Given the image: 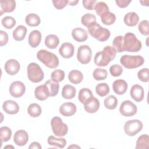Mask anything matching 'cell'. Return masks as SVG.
<instances>
[{
  "label": "cell",
  "instance_id": "obj_1",
  "mask_svg": "<svg viewBox=\"0 0 149 149\" xmlns=\"http://www.w3.org/2000/svg\"><path fill=\"white\" fill-rule=\"evenodd\" d=\"M116 52L110 45L105 47L102 51L97 52L94 58V63L98 66H106L115 58Z\"/></svg>",
  "mask_w": 149,
  "mask_h": 149
},
{
  "label": "cell",
  "instance_id": "obj_2",
  "mask_svg": "<svg viewBox=\"0 0 149 149\" xmlns=\"http://www.w3.org/2000/svg\"><path fill=\"white\" fill-rule=\"evenodd\" d=\"M89 34L94 38L101 42L107 41L111 36L110 31L101 27L97 22H93L87 26Z\"/></svg>",
  "mask_w": 149,
  "mask_h": 149
},
{
  "label": "cell",
  "instance_id": "obj_3",
  "mask_svg": "<svg viewBox=\"0 0 149 149\" xmlns=\"http://www.w3.org/2000/svg\"><path fill=\"white\" fill-rule=\"evenodd\" d=\"M142 47L141 41L132 33H127L125 34L123 40V51L136 52L139 51Z\"/></svg>",
  "mask_w": 149,
  "mask_h": 149
},
{
  "label": "cell",
  "instance_id": "obj_4",
  "mask_svg": "<svg viewBox=\"0 0 149 149\" xmlns=\"http://www.w3.org/2000/svg\"><path fill=\"white\" fill-rule=\"evenodd\" d=\"M38 59L47 67L55 69L59 65V62L58 56L52 52L45 49H40L37 54Z\"/></svg>",
  "mask_w": 149,
  "mask_h": 149
},
{
  "label": "cell",
  "instance_id": "obj_5",
  "mask_svg": "<svg viewBox=\"0 0 149 149\" xmlns=\"http://www.w3.org/2000/svg\"><path fill=\"white\" fill-rule=\"evenodd\" d=\"M121 65L127 69L137 68L144 63V59L140 55H123L120 59Z\"/></svg>",
  "mask_w": 149,
  "mask_h": 149
},
{
  "label": "cell",
  "instance_id": "obj_6",
  "mask_svg": "<svg viewBox=\"0 0 149 149\" xmlns=\"http://www.w3.org/2000/svg\"><path fill=\"white\" fill-rule=\"evenodd\" d=\"M27 77L30 81L33 83L41 81L44 77V74L41 67L35 62L29 64L27 68Z\"/></svg>",
  "mask_w": 149,
  "mask_h": 149
},
{
  "label": "cell",
  "instance_id": "obj_7",
  "mask_svg": "<svg viewBox=\"0 0 149 149\" xmlns=\"http://www.w3.org/2000/svg\"><path fill=\"white\" fill-rule=\"evenodd\" d=\"M51 126L53 133L58 137L64 136L68 133V125L64 123L62 119L58 116H55L51 119Z\"/></svg>",
  "mask_w": 149,
  "mask_h": 149
},
{
  "label": "cell",
  "instance_id": "obj_8",
  "mask_svg": "<svg viewBox=\"0 0 149 149\" xmlns=\"http://www.w3.org/2000/svg\"><path fill=\"white\" fill-rule=\"evenodd\" d=\"M143 124L139 119L127 120L124 125V132L129 136H134L143 129Z\"/></svg>",
  "mask_w": 149,
  "mask_h": 149
},
{
  "label": "cell",
  "instance_id": "obj_9",
  "mask_svg": "<svg viewBox=\"0 0 149 149\" xmlns=\"http://www.w3.org/2000/svg\"><path fill=\"white\" fill-rule=\"evenodd\" d=\"M92 58V51L87 45H80L77 49V59L78 61L83 65L90 63Z\"/></svg>",
  "mask_w": 149,
  "mask_h": 149
},
{
  "label": "cell",
  "instance_id": "obj_10",
  "mask_svg": "<svg viewBox=\"0 0 149 149\" xmlns=\"http://www.w3.org/2000/svg\"><path fill=\"white\" fill-rule=\"evenodd\" d=\"M137 112V106L130 100L123 101L119 107L120 113L126 117L133 116L136 114Z\"/></svg>",
  "mask_w": 149,
  "mask_h": 149
},
{
  "label": "cell",
  "instance_id": "obj_11",
  "mask_svg": "<svg viewBox=\"0 0 149 149\" xmlns=\"http://www.w3.org/2000/svg\"><path fill=\"white\" fill-rule=\"evenodd\" d=\"M25 85L20 81H13L9 87V93L15 98H19L22 97L25 93Z\"/></svg>",
  "mask_w": 149,
  "mask_h": 149
},
{
  "label": "cell",
  "instance_id": "obj_12",
  "mask_svg": "<svg viewBox=\"0 0 149 149\" xmlns=\"http://www.w3.org/2000/svg\"><path fill=\"white\" fill-rule=\"evenodd\" d=\"M20 65L19 62L14 59L8 60L5 62L4 66L6 72L10 76H13L17 74L20 70Z\"/></svg>",
  "mask_w": 149,
  "mask_h": 149
},
{
  "label": "cell",
  "instance_id": "obj_13",
  "mask_svg": "<svg viewBox=\"0 0 149 149\" xmlns=\"http://www.w3.org/2000/svg\"><path fill=\"white\" fill-rule=\"evenodd\" d=\"M60 113L64 116H72L75 114L77 111L76 106L71 102H66L62 104L59 109Z\"/></svg>",
  "mask_w": 149,
  "mask_h": 149
},
{
  "label": "cell",
  "instance_id": "obj_14",
  "mask_svg": "<svg viewBox=\"0 0 149 149\" xmlns=\"http://www.w3.org/2000/svg\"><path fill=\"white\" fill-rule=\"evenodd\" d=\"M130 94L131 97L136 102H141L144 97V90L139 84H134L132 86Z\"/></svg>",
  "mask_w": 149,
  "mask_h": 149
},
{
  "label": "cell",
  "instance_id": "obj_15",
  "mask_svg": "<svg viewBox=\"0 0 149 149\" xmlns=\"http://www.w3.org/2000/svg\"><path fill=\"white\" fill-rule=\"evenodd\" d=\"M74 47L72 43L64 42L59 49V53L61 56L64 58H72L74 55Z\"/></svg>",
  "mask_w": 149,
  "mask_h": 149
},
{
  "label": "cell",
  "instance_id": "obj_16",
  "mask_svg": "<svg viewBox=\"0 0 149 149\" xmlns=\"http://www.w3.org/2000/svg\"><path fill=\"white\" fill-rule=\"evenodd\" d=\"M13 141L17 146H23L29 141V134L24 130H19L14 134Z\"/></svg>",
  "mask_w": 149,
  "mask_h": 149
},
{
  "label": "cell",
  "instance_id": "obj_17",
  "mask_svg": "<svg viewBox=\"0 0 149 149\" xmlns=\"http://www.w3.org/2000/svg\"><path fill=\"white\" fill-rule=\"evenodd\" d=\"M84 110L90 113H95L100 108V103L99 100L94 96L88 100L84 104Z\"/></svg>",
  "mask_w": 149,
  "mask_h": 149
},
{
  "label": "cell",
  "instance_id": "obj_18",
  "mask_svg": "<svg viewBox=\"0 0 149 149\" xmlns=\"http://www.w3.org/2000/svg\"><path fill=\"white\" fill-rule=\"evenodd\" d=\"M3 110L8 114L15 115L18 113L20 108L18 104L13 100H6L2 104Z\"/></svg>",
  "mask_w": 149,
  "mask_h": 149
},
{
  "label": "cell",
  "instance_id": "obj_19",
  "mask_svg": "<svg viewBox=\"0 0 149 149\" xmlns=\"http://www.w3.org/2000/svg\"><path fill=\"white\" fill-rule=\"evenodd\" d=\"M127 83L122 79H118L113 81L112 84V88L113 91L118 95L124 94L127 90Z\"/></svg>",
  "mask_w": 149,
  "mask_h": 149
},
{
  "label": "cell",
  "instance_id": "obj_20",
  "mask_svg": "<svg viewBox=\"0 0 149 149\" xmlns=\"http://www.w3.org/2000/svg\"><path fill=\"white\" fill-rule=\"evenodd\" d=\"M36 98L40 101H44L49 97V91L47 86L44 84L37 86L34 91Z\"/></svg>",
  "mask_w": 149,
  "mask_h": 149
},
{
  "label": "cell",
  "instance_id": "obj_21",
  "mask_svg": "<svg viewBox=\"0 0 149 149\" xmlns=\"http://www.w3.org/2000/svg\"><path fill=\"white\" fill-rule=\"evenodd\" d=\"M72 36L73 38L77 42H84L87 40L88 33L87 31L81 27H76L72 30Z\"/></svg>",
  "mask_w": 149,
  "mask_h": 149
},
{
  "label": "cell",
  "instance_id": "obj_22",
  "mask_svg": "<svg viewBox=\"0 0 149 149\" xmlns=\"http://www.w3.org/2000/svg\"><path fill=\"white\" fill-rule=\"evenodd\" d=\"M29 44L32 48L38 47L41 41V33L39 30H34L31 31L29 36Z\"/></svg>",
  "mask_w": 149,
  "mask_h": 149
},
{
  "label": "cell",
  "instance_id": "obj_23",
  "mask_svg": "<svg viewBox=\"0 0 149 149\" xmlns=\"http://www.w3.org/2000/svg\"><path fill=\"white\" fill-rule=\"evenodd\" d=\"M123 21L127 26L133 27L137 24L139 21V16L136 12H130L125 15Z\"/></svg>",
  "mask_w": 149,
  "mask_h": 149
},
{
  "label": "cell",
  "instance_id": "obj_24",
  "mask_svg": "<svg viewBox=\"0 0 149 149\" xmlns=\"http://www.w3.org/2000/svg\"><path fill=\"white\" fill-rule=\"evenodd\" d=\"M27 33V28L23 25H19L13 30L12 36L15 40L21 41L23 40Z\"/></svg>",
  "mask_w": 149,
  "mask_h": 149
},
{
  "label": "cell",
  "instance_id": "obj_25",
  "mask_svg": "<svg viewBox=\"0 0 149 149\" xmlns=\"http://www.w3.org/2000/svg\"><path fill=\"white\" fill-rule=\"evenodd\" d=\"M1 7V15L2 12L9 13L13 12L16 8V1L14 0H2L0 2Z\"/></svg>",
  "mask_w": 149,
  "mask_h": 149
},
{
  "label": "cell",
  "instance_id": "obj_26",
  "mask_svg": "<svg viewBox=\"0 0 149 149\" xmlns=\"http://www.w3.org/2000/svg\"><path fill=\"white\" fill-rule=\"evenodd\" d=\"M76 93V90L75 87L70 84H66L64 86L62 90V96L65 99H72L73 98Z\"/></svg>",
  "mask_w": 149,
  "mask_h": 149
},
{
  "label": "cell",
  "instance_id": "obj_27",
  "mask_svg": "<svg viewBox=\"0 0 149 149\" xmlns=\"http://www.w3.org/2000/svg\"><path fill=\"white\" fill-rule=\"evenodd\" d=\"M68 79L73 84L80 83L83 79V73L78 70H72L68 74Z\"/></svg>",
  "mask_w": 149,
  "mask_h": 149
},
{
  "label": "cell",
  "instance_id": "obj_28",
  "mask_svg": "<svg viewBox=\"0 0 149 149\" xmlns=\"http://www.w3.org/2000/svg\"><path fill=\"white\" fill-rule=\"evenodd\" d=\"M59 43V39L55 34H49L45 38V45L49 49L56 48Z\"/></svg>",
  "mask_w": 149,
  "mask_h": 149
},
{
  "label": "cell",
  "instance_id": "obj_29",
  "mask_svg": "<svg viewBox=\"0 0 149 149\" xmlns=\"http://www.w3.org/2000/svg\"><path fill=\"white\" fill-rule=\"evenodd\" d=\"M47 142L49 145L63 148L66 144V140L64 138H56L53 136H49L48 137Z\"/></svg>",
  "mask_w": 149,
  "mask_h": 149
},
{
  "label": "cell",
  "instance_id": "obj_30",
  "mask_svg": "<svg viewBox=\"0 0 149 149\" xmlns=\"http://www.w3.org/2000/svg\"><path fill=\"white\" fill-rule=\"evenodd\" d=\"M149 148V137L147 134L139 136L136 141V149H148Z\"/></svg>",
  "mask_w": 149,
  "mask_h": 149
},
{
  "label": "cell",
  "instance_id": "obj_31",
  "mask_svg": "<svg viewBox=\"0 0 149 149\" xmlns=\"http://www.w3.org/2000/svg\"><path fill=\"white\" fill-rule=\"evenodd\" d=\"M26 23L31 27H36L40 24L41 19L39 16L36 13L28 14L25 18Z\"/></svg>",
  "mask_w": 149,
  "mask_h": 149
},
{
  "label": "cell",
  "instance_id": "obj_32",
  "mask_svg": "<svg viewBox=\"0 0 149 149\" xmlns=\"http://www.w3.org/2000/svg\"><path fill=\"white\" fill-rule=\"evenodd\" d=\"M48 87L49 91V97H54L58 94L59 84L58 82L53 80H48L44 83Z\"/></svg>",
  "mask_w": 149,
  "mask_h": 149
},
{
  "label": "cell",
  "instance_id": "obj_33",
  "mask_svg": "<svg viewBox=\"0 0 149 149\" xmlns=\"http://www.w3.org/2000/svg\"><path fill=\"white\" fill-rule=\"evenodd\" d=\"M93 97L92 91L90 89L88 88H83L79 91L78 99L82 104H84L88 100Z\"/></svg>",
  "mask_w": 149,
  "mask_h": 149
},
{
  "label": "cell",
  "instance_id": "obj_34",
  "mask_svg": "<svg viewBox=\"0 0 149 149\" xmlns=\"http://www.w3.org/2000/svg\"><path fill=\"white\" fill-rule=\"evenodd\" d=\"M100 17L102 23L108 26L113 24L116 20L115 15L109 11L105 12Z\"/></svg>",
  "mask_w": 149,
  "mask_h": 149
},
{
  "label": "cell",
  "instance_id": "obj_35",
  "mask_svg": "<svg viewBox=\"0 0 149 149\" xmlns=\"http://www.w3.org/2000/svg\"><path fill=\"white\" fill-rule=\"evenodd\" d=\"M41 108L40 105L36 103H32L29 105L27 108L28 114L33 118L38 117L41 114Z\"/></svg>",
  "mask_w": 149,
  "mask_h": 149
},
{
  "label": "cell",
  "instance_id": "obj_36",
  "mask_svg": "<svg viewBox=\"0 0 149 149\" xmlns=\"http://www.w3.org/2000/svg\"><path fill=\"white\" fill-rule=\"evenodd\" d=\"M104 104L106 108L110 110H113L115 109L117 107L118 101L117 98L115 96L113 95H110L105 98L104 101Z\"/></svg>",
  "mask_w": 149,
  "mask_h": 149
},
{
  "label": "cell",
  "instance_id": "obj_37",
  "mask_svg": "<svg viewBox=\"0 0 149 149\" xmlns=\"http://www.w3.org/2000/svg\"><path fill=\"white\" fill-rule=\"evenodd\" d=\"M95 92L100 97H105L109 93V87L106 83H99L95 87Z\"/></svg>",
  "mask_w": 149,
  "mask_h": 149
},
{
  "label": "cell",
  "instance_id": "obj_38",
  "mask_svg": "<svg viewBox=\"0 0 149 149\" xmlns=\"http://www.w3.org/2000/svg\"><path fill=\"white\" fill-rule=\"evenodd\" d=\"M12 136L11 129L7 126H2L0 128V137L1 140V143L6 142L9 141Z\"/></svg>",
  "mask_w": 149,
  "mask_h": 149
},
{
  "label": "cell",
  "instance_id": "obj_39",
  "mask_svg": "<svg viewBox=\"0 0 149 149\" xmlns=\"http://www.w3.org/2000/svg\"><path fill=\"white\" fill-rule=\"evenodd\" d=\"M93 76L95 80L100 81L106 79L108 76L107 70L101 68H96L93 73Z\"/></svg>",
  "mask_w": 149,
  "mask_h": 149
},
{
  "label": "cell",
  "instance_id": "obj_40",
  "mask_svg": "<svg viewBox=\"0 0 149 149\" xmlns=\"http://www.w3.org/2000/svg\"><path fill=\"white\" fill-rule=\"evenodd\" d=\"M123 37L122 36H116L113 39L112 42L113 48L115 49L116 52L120 53V52H123Z\"/></svg>",
  "mask_w": 149,
  "mask_h": 149
},
{
  "label": "cell",
  "instance_id": "obj_41",
  "mask_svg": "<svg viewBox=\"0 0 149 149\" xmlns=\"http://www.w3.org/2000/svg\"><path fill=\"white\" fill-rule=\"evenodd\" d=\"M96 16L92 13H86L81 18V24L87 27L93 22H96Z\"/></svg>",
  "mask_w": 149,
  "mask_h": 149
},
{
  "label": "cell",
  "instance_id": "obj_42",
  "mask_svg": "<svg viewBox=\"0 0 149 149\" xmlns=\"http://www.w3.org/2000/svg\"><path fill=\"white\" fill-rule=\"evenodd\" d=\"M94 9L97 15L101 16L105 12L109 11V7L104 2H98L95 5Z\"/></svg>",
  "mask_w": 149,
  "mask_h": 149
},
{
  "label": "cell",
  "instance_id": "obj_43",
  "mask_svg": "<svg viewBox=\"0 0 149 149\" xmlns=\"http://www.w3.org/2000/svg\"><path fill=\"white\" fill-rule=\"evenodd\" d=\"M65 72L63 70L61 69H56L54 70L51 74V80L55 82H60L63 80L65 79Z\"/></svg>",
  "mask_w": 149,
  "mask_h": 149
},
{
  "label": "cell",
  "instance_id": "obj_44",
  "mask_svg": "<svg viewBox=\"0 0 149 149\" xmlns=\"http://www.w3.org/2000/svg\"><path fill=\"white\" fill-rule=\"evenodd\" d=\"M2 26L7 29H12L16 24V20L12 16H5L4 17L1 21Z\"/></svg>",
  "mask_w": 149,
  "mask_h": 149
},
{
  "label": "cell",
  "instance_id": "obj_45",
  "mask_svg": "<svg viewBox=\"0 0 149 149\" xmlns=\"http://www.w3.org/2000/svg\"><path fill=\"white\" fill-rule=\"evenodd\" d=\"M138 29L141 34L148 36L149 34V22L147 20L141 21L138 24Z\"/></svg>",
  "mask_w": 149,
  "mask_h": 149
},
{
  "label": "cell",
  "instance_id": "obj_46",
  "mask_svg": "<svg viewBox=\"0 0 149 149\" xmlns=\"http://www.w3.org/2000/svg\"><path fill=\"white\" fill-rule=\"evenodd\" d=\"M139 79L144 83L149 81V69L148 68H143L137 73Z\"/></svg>",
  "mask_w": 149,
  "mask_h": 149
},
{
  "label": "cell",
  "instance_id": "obj_47",
  "mask_svg": "<svg viewBox=\"0 0 149 149\" xmlns=\"http://www.w3.org/2000/svg\"><path fill=\"white\" fill-rule=\"evenodd\" d=\"M109 72L112 76L118 77L122 74L123 72V68L119 65L114 64L109 68Z\"/></svg>",
  "mask_w": 149,
  "mask_h": 149
},
{
  "label": "cell",
  "instance_id": "obj_48",
  "mask_svg": "<svg viewBox=\"0 0 149 149\" xmlns=\"http://www.w3.org/2000/svg\"><path fill=\"white\" fill-rule=\"evenodd\" d=\"M68 0H53L52 3L54 7L57 9H63L68 4Z\"/></svg>",
  "mask_w": 149,
  "mask_h": 149
},
{
  "label": "cell",
  "instance_id": "obj_49",
  "mask_svg": "<svg viewBox=\"0 0 149 149\" xmlns=\"http://www.w3.org/2000/svg\"><path fill=\"white\" fill-rule=\"evenodd\" d=\"M83 6L87 10H92L94 9V6L97 3L96 0H83L82 1Z\"/></svg>",
  "mask_w": 149,
  "mask_h": 149
},
{
  "label": "cell",
  "instance_id": "obj_50",
  "mask_svg": "<svg viewBox=\"0 0 149 149\" xmlns=\"http://www.w3.org/2000/svg\"><path fill=\"white\" fill-rule=\"evenodd\" d=\"M8 40H9V37L6 32L3 30H1L0 31V45L1 47L5 45L8 43Z\"/></svg>",
  "mask_w": 149,
  "mask_h": 149
},
{
  "label": "cell",
  "instance_id": "obj_51",
  "mask_svg": "<svg viewBox=\"0 0 149 149\" xmlns=\"http://www.w3.org/2000/svg\"><path fill=\"white\" fill-rule=\"evenodd\" d=\"M132 2L131 0H116L115 3L120 8L127 7Z\"/></svg>",
  "mask_w": 149,
  "mask_h": 149
},
{
  "label": "cell",
  "instance_id": "obj_52",
  "mask_svg": "<svg viewBox=\"0 0 149 149\" xmlns=\"http://www.w3.org/2000/svg\"><path fill=\"white\" fill-rule=\"evenodd\" d=\"M29 149H41V144L37 141H34L33 143H31L30 145V146L29 147Z\"/></svg>",
  "mask_w": 149,
  "mask_h": 149
},
{
  "label": "cell",
  "instance_id": "obj_53",
  "mask_svg": "<svg viewBox=\"0 0 149 149\" xmlns=\"http://www.w3.org/2000/svg\"><path fill=\"white\" fill-rule=\"evenodd\" d=\"M79 2L78 0H74V1H69L68 3L70 6H75L77 5V3Z\"/></svg>",
  "mask_w": 149,
  "mask_h": 149
},
{
  "label": "cell",
  "instance_id": "obj_54",
  "mask_svg": "<svg viewBox=\"0 0 149 149\" xmlns=\"http://www.w3.org/2000/svg\"><path fill=\"white\" fill-rule=\"evenodd\" d=\"M68 148H80V147L76 144H72L71 146H69Z\"/></svg>",
  "mask_w": 149,
  "mask_h": 149
},
{
  "label": "cell",
  "instance_id": "obj_55",
  "mask_svg": "<svg viewBox=\"0 0 149 149\" xmlns=\"http://www.w3.org/2000/svg\"><path fill=\"white\" fill-rule=\"evenodd\" d=\"M15 148V147L12 146H6L4 147V148Z\"/></svg>",
  "mask_w": 149,
  "mask_h": 149
}]
</instances>
